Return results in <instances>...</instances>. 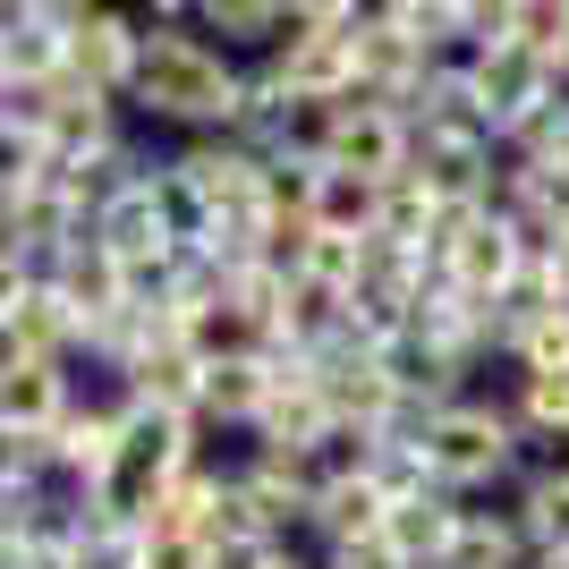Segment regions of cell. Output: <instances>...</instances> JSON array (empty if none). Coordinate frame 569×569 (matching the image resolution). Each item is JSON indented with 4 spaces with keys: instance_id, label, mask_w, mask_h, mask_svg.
Here are the masks:
<instances>
[{
    "instance_id": "484cf974",
    "label": "cell",
    "mask_w": 569,
    "mask_h": 569,
    "mask_svg": "<svg viewBox=\"0 0 569 569\" xmlns=\"http://www.w3.org/2000/svg\"><path fill=\"white\" fill-rule=\"evenodd\" d=\"M144 569H204L196 536H144Z\"/></svg>"
},
{
    "instance_id": "ffe728a7",
    "label": "cell",
    "mask_w": 569,
    "mask_h": 569,
    "mask_svg": "<svg viewBox=\"0 0 569 569\" xmlns=\"http://www.w3.org/2000/svg\"><path fill=\"white\" fill-rule=\"evenodd\" d=\"M307 230H323V238H366V230H375V188H366V179H340V170H315Z\"/></svg>"
},
{
    "instance_id": "5b68a950",
    "label": "cell",
    "mask_w": 569,
    "mask_h": 569,
    "mask_svg": "<svg viewBox=\"0 0 569 569\" xmlns=\"http://www.w3.org/2000/svg\"><path fill=\"white\" fill-rule=\"evenodd\" d=\"M34 137H43V162H69V170H94L111 162V153H128L137 144V128H128V111L102 94H86V86H51V94H34Z\"/></svg>"
},
{
    "instance_id": "d6986e66",
    "label": "cell",
    "mask_w": 569,
    "mask_h": 569,
    "mask_svg": "<svg viewBox=\"0 0 569 569\" xmlns=\"http://www.w3.org/2000/svg\"><path fill=\"white\" fill-rule=\"evenodd\" d=\"M433 221H442V204H433L426 188H417V179H391V188H375V247H400V256H426L433 247Z\"/></svg>"
},
{
    "instance_id": "603a6c76",
    "label": "cell",
    "mask_w": 569,
    "mask_h": 569,
    "mask_svg": "<svg viewBox=\"0 0 569 569\" xmlns=\"http://www.w3.org/2000/svg\"><path fill=\"white\" fill-rule=\"evenodd\" d=\"M51 485V433H18L0 426V501H26Z\"/></svg>"
},
{
    "instance_id": "277c9868",
    "label": "cell",
    "mask_w": 569,
    "mask_h": 569,
    "mask_svg": "<svg viewBox=\"0 0 569 569\" xmlns=\"http://www.w3.org/2000/svg\"><path fill=\"white\" fill-rule=\"evenodd\" d=\"M459 69V86H468V102H476V119L493 128V144L519 128V119H536L552 94H569L561 77L536 60V51H519V43H501V51H459L451 60Z\"/></svg>"
},
{
    "instance_id": "8992f818",
    "label": "cell",
    "mask_w": 569,
    "mask_h": 569,
    "mask_svg": "<svg viewBox=\"0 0 569 569\" xmlns=\"http://www.w3.org/2000/svg\"><path fill=\"white\" fill-rule=\"evenodd\" d=\"M408 179L442 204V213H468V204H493L501 188V144L468 137V128H426L408 144Z\"/></svg>"
},
{
    "instance_id": "7a4b0ae2",
    "label": "cell",
    "mask_w": 569,
    "mask_h": 569,
    "mask_svg": "<svg viewBox=\"0 0 569 569\" xmlns=\"http://www.w3.org/2000/svg\"><path fill=\"white\" fill-rule=\"evenodd\" d=\"M527 451H519V426H510V408L501 391H459L451 408H433L426 417V476L433 493L451 501H501L519 485Z\"/></svg>"
},
{
    "instance_id": "8fae6325",
    "label": "cell",
    "mask_w": 569,
    "mask_h": 569,
    "mask_svg": "<svg viewBox=\"0 0 569 569\" xmlns=\"http://www.w3.org/2000/svg\"><path fill=\"white\" fill-rule=\"evenodd\" d=\"M510 527H519L527 552H569V459H545V468H519V485L501 493Z\"/></svg>"
},
{
    "instance_id": "ac0fdd59",
    "label": "cell",
    "mask_w": 569,
    "mask_h": 569,
    "mask_svg": "<svg viewBox=\"0 0 569 569\" xmlns=\"http://www.w3.org/2000/svg\"><path fill=\"white\" fill-rule=\"evenodd\" d=\"M433 569H527V545H519V527H510V510L501 501H468L459 536L442 545Z\"/></svg>"
},
{
    "instance_id": "7402d4cb",
    "label": "cell",
    "mask_w": 569,
    "mask_h": 569,
    "mask_svg": "<svg viewBox=\"0 0 569 569\" xmlns=\"http://www.w3.org/2000/svg\"><path fill=\"white\" fill-rule=\"evenodd\" d=\"M382 18L400 26L426 60H459V0H382Z\"/></svg>"
},
{
    "instance_id": "4316f807",
    "label": "cell",
    "mask_w": 569,
    "mask_h": 569,
    "mask_svg": "<svg viewBox=\"0 0 569 569\" xmlns=\"http://www.w3.org/2000/svg\"><path fill=\"white\" fill-rule=\"evenodd\" d=\"M315 569H400V561H391V545L375 536V545H332V552H315Z\"/></svg>"
},
{
    "instance_id": "4dcf8cb0",
    "label": "cell",
    "mask_w": 569,
    "mask_h": 569,
    "mask_svg": "<svg viewBox=\"0 0 569 569\" xmlns=\"http://www.w3.org/2000/svg\"><path fill=\"white\" fill-rule=\"evenodd\" d=\"M552 77H561V86H569V34H561V60H552Z\"/></svg>"
},
{
    "instance_id": "2e32d148",
    "label": "cell",
    "mask_w": 569,
    "mask_h": 569,
    "mask_svg": "<svg viewBox=\"0 0 569 569\" xmlns=\"http://www.w3.org/2000/svg\"><path fill=\"white\" fill-rule=\"evenodd\" d=\"M188 26L204 34V43H221L238 60V51H272L289 34V0H188Z\"/></svg>"
},
{
    "instance_id": "9c48e42d",
    "label": "cell",
    "mask_w": 569,
    "mask_h": 569,
    "mask_svg": "<svg viewBox=\"0 0 569 569\" xmlns=\"http://www.w3.org/2000/svg\"><path fill=\"white\" fill-rule=\"evenodd\" d=\"M34 281H43L51 298H60V307L77 315V340H86V323H102V315H119V307H137V298H128V272H119V263L102 256L94 238L60 247V256H51L43 272H34Z\"/></svg>"
},
{
    "instance_id": "e0dca14e",
    "label": "cell",
    "mask_w": 569,
    "mask_h": 569,
    "mask_svg": "<svg viewBox=\"0 0 569 569\" xmlns=\"http://www.w3.org/2000/svg\"><path fill=\"white\" fill-rule=\"evenodd\" d=\"M102 391H119V400L162 408V417H188V426H196V391H204V366H196L188 349H144L137 366H128L119 382H102Z\"/></svg>"
},
{
    "instance_id": "9a60e30c",
    "label": "cell",
    "mask_w": 569,
    "mask_h": 569,
    "mask_svg": "<svg viewBox=\"0 0 569 569\" xmlns=\"http://www.w3.org/2000/svg\"><path fill=\"white\" fill-rule=\"evenodd\" d=\"M459 510H468V501H451V493L391 501V510H382V545H391V561H400V569H433L442 545L459 536Z\"/></svg>"
},
{
    "instance_id": "3957f363",
    "label": "cell",
    "mask_w": 569,
    "mask_h": 569,
    "mask_svg": "<svg viewBox=\"0 0 569 569\" xmlns=\"http://www.w3.org/2000/svg\"><path fill=\"white\" fill-rule=\"evenodd\" d=\"M408 119L391 111V102H366V94H340L332 111H323V153L315 162L340 170V179H366V188H391L408 170Z\"/></svg>"
},
{
    "instance_id": "30bf717a",
    "label": "cell",
    "mask_w": 569,
    "mask_h": 569,
    "mask_svg": "<svg viewBox=\"0 0 569 569\" xmlns=\"http://www.w3.org/2000/svg\"><path fill=\"white\" fill-rule=\"evenodd\" d=\"M263 400H272V375H263L256 349L213 357V366H204V391H196V426L204 433H247L263 417Z\"/></svg>"
},
{
    "instance_id": "52a82bcc",
    "label": "cell",
    "mask_w": 569,
    "mask_h": 569,
    "mask_svg": "<svg viewBox=\"0 0 569 569\" xmlns=\"http://www.w3.org/2000/svg\"><path fill=\"white\" fill-rule=\"evenodd\" d=\"M137 51H144L137 9H111V0H69V86L119 102V94H128V77H137Z\"/></svg>"
},
{
    "instance_id": "ba28073f",
    "label": "cell",
    "mask_w": 569,
    "mask_h": 569,
    "mask_svg": "<svg viewBox=\"0 0 569 569\" xmlns=\"http://www.w3.org/2000/svg\"><path fill=\"white\" fill-rule=\"evenodd\" d=\"M111 476H119V408H111V391H77L69 417L51 426V485L102 493Z\"/></svg>"
},
{
    "instance_id": "83f0119b",
    "label": "cell",
    "mask_w": 569,
    "mask_h": 569,
    "mask_svg": "<svg viewBox=\"0 0 569 569\" xmlns=\"http://www.w3.org/2000/svg\"><path fill=\"white\" fill-rule=\"evenodd\" d=\"M26 289H34V272H26V263H18V256H9V247H0V315L18 307Z\"/></svg>"
},
{
    "instance_id": "f1b7e54d",
    "label": "cell",
    "mask_w": 569,
    "mask_h": 569,
    "mask_svg": "<svg viewBox=\"0 0 569 569\" xmlns=\"http://www.w3.org/2000/svg\"><path fill=\"white\" fill-rule=\"evenodd\" d=\"M272 569H315V552H307V545H289V552H272Z\"/></svg>"
},
{
    "instance_id": "7c38bea8",
    "label": "cell",
    "mask_w": 569,
    "mask_h": 569,
    "mask_svg": "<svg viewBox=\"0 0 569 569\" xmlns=\"http://www.w3.org/2000/svg\"><path fill=\"white\" fill-rule=\"evenodd\" d=\"M77 400V366H34V357H0V426L51 433Z\"/></svg>"
},
{
    "instance_id": "5bb4252c",
    "label": "cell",
    "mask_w": 569,
    "mask_h": 569,
    "mask_svg": "<svg viewBox=\"0 0 569 569\" xmlns=\"http://www.w3.org/2000/svg\"><path fill=\"white\" fill-rule=\"evenodd\" d=\"M0 357H34V366H77V315L43 281L0 315Z\"/></svg>"
},
{
    "instance_id": "44dd1931",
    "label": "cell",
    "mask_w": 569,
    "mask_h": 569,
    "mask_svg": "<svg viewBox=\"0 0 569 569\" xmlns=\"http://www.w3.org/2000/svg\"><path fill=\"white\" fill-rule=\"evenodd\" d=\"M501 375H569V307L527 315L510 349H501Z\"/></svg>"
},
{
    "instance_id": "cb8c5ba5",
    "label": "cell",
    "mask_w": 569,
    "mask_h": 569,
    "mask_svg": "<svg viewBox=\"0 0 569 569\" xmlns=\"http://www.w3.org/2000/svg\"><path fill=\"white\" fill-rule=\"evenodd\" d=\"M561 34H569V0H510V43L536 51V60H561Z\"/></svg>"
},
{
    "instance_id": "6da1fadb",
    "label": "cell",
    "mask_w": 569,
    "mask_h": 569,
    "mask_svg": "<svg viewBox=\"0 0 569 569\" xmlns=\"http://www.w3.org/2000/svg\"><path fill=\"white\" fill-rule=\"evenodd\" d=\"M137 26H144V51H137L128 94H119L128 128H170V144L179 137H230L238 94H247V60H230L221 43H204L179 0L137 9Z\"/></svg>"
},
{
    "instance_id": "4fadbf2b",
    "label": "cell",
    "mask_w": 569,
    "mask_h": 569,
    "mask_svg": "<svg viewBox=\"0 0 569 569\" xmlns=\"http://www.w3.org/2000/svg\"><path fill=\"white\" fill-rule=\"evenodd\" d=\"M375 536H382V493L366 485V476L315 485V501H307V536H298L307 552H332V545H375Z\"/></svg>"
},
{
    "instance_id": "f546056e",
    "label": "cell",
    "mask_w": 569,
    "mask_h": 569,
    "mask_svg": "<svg viewBox=\"0 0 569 569\" xmlns=\"http://www.w3.org/2000/svg\"><path fill=\"white\" fill-rule=\"evenodd\" d=\"M527 569H569V552H527Z\"/></svg>"
},
{
    "instance_id": "d4e9b609",
    "label": "cell",
    "mask_w": 569,
    "mask_h": 569,
    "mask_svg": "<svg viewBox=\"0 0 569 569\" xmlns=\"http://www.w3.org/2000/svg\"><path fill=\"white\" fill-rule=\"evenodd\" d=\"M26 179H43V137L34 119H0V196H18Z\"/></svg>"
}]
</instances>
